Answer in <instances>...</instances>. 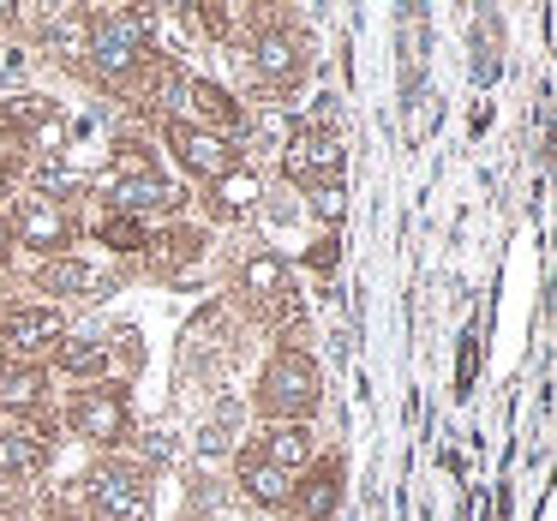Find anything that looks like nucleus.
Wrapping results in <instances>:
<instances>
[{"mask_svg": "<svg viewBox=\"0 0 557 521\" xmlns=\"http://www.w3.org/2000/svg\"><path fill=\"white\" fill-rule=\"evenodd\" d=\"M318 396V372L306 353H282L276 365L264 372V408L270 413H306Z\"/></svg>", "mask_w": 557, "mask_h": 521, "instance_id": "obj_1", "label": "nucleus"}, {"mask_svg": "<svg viewBox=\"0 0 557 521\" xmlns=\"http://www.w3.org/2000/svg\"><path fill=\"white\" fill-rule=\"evenodd\" d=\"M90 485V509L102 521H145L150 516V485L138 473H97Z\"/></svg>", "mask_w": 557, "mask_h": 521, "instance_id": "obj_2", "label": "nucleus"}, {"mask_svg": "<svg viewBox=\"0 0 557 521\" xmlns=\"http://www.w3.org/2000/svg\"><path fill=\"white\" fill-rule=\"evenodd\" d=\"M66 420H73L85 437L114 444V437H126V396H121V389H85V396L73 401V413H66Z\"/></svg>", "mask_w": 557, "mask_h": 521, "instance_id": "obj_3", "label": "nucleus"}, {"mask_svg": "<svg viewBox=\"0 0 557 521\" xmlns=\"http://www.w3.org/2000/svg\"><path fill=\"white\" fill-rule=\"evenodd\" d=\"M336 162H342V145L330 133H318V126H312V133H300L288 150H282V169H288L294 181H312V174L336 169Z\"/></svg>", "mask_w": 557, "mask_h": 521, "instance_id": "obj_4", "label": "nucleus"}, {"mask_svg": "<svg viewBox=\"0 0 557 521\" xmlns=\"http://www.w3.org/2000/svg\"><path fill=\"white\" fill-rule=\"evenodd\" d=\"M174 145H181V162L193 174H205V181H222V174H234V150L222 145L216 133H174Z\"/></svg>", "mask_w": 557, "mask_h": 521, "instance_id": "obj_5", "label": "nucleus"}, {"mask_svg": "<svg viewBox=\"0 0 557 521\" xmlns=\"http://www.w3.org/2000/svg\"><path fill=\"white\" fill-rule=\"evenodd\" d=\"M49 342H61V318H54L49 306H30V312L7 318V348L37 353V348H49Z\"/></svg>", "mask_w": 557, "mask_h": 521, "instance_id": "obj_6", "label": "nucleus"}, {"mask_svg": "<svg viewBox=\"0 0 557 521\" xmlns=\"http://www.w3.org/2000/svg\"><path fill=\"white\" fill-rule=\"evenodd\" d=\"M306 449H312V432H306L300 420H294V425H270V437H264V461H270V468L294 473L306 461Z\"/></svg>", "mask_w": 557, "mask_h": 521, "instance_id": "obj_7", "label": "nucleus"}, {"mask_svg": "<svg viewBox=\"0 0 557 521\" xmlns=\"http://www.w3.org/2000/svg\"><path fill=\"white\" fill-rule=\"evenodd\" d=\"M49 377L37 365H0V408H37Z\"/></svg>", "mask_w": 557, "mask_h": 521, "instance_id": "obj_8", "label": "nucleus"}, {"mask_svg": "<svg viewBox=\"0 0 557 521\" xmlns=\"http://www.w3.org/2000/svg\"><path fill=\"white\" fill-rule=\"evenodd\" d=\"M240 485L258 497V504H282V497L294 492V473H282V468H270L264 456H246V468H240Z\"/></svg>", "mask_w": 557, "mask_h": 521, "instance_id": "obj_9", "label": "nucleus"}, {"mask_svg": "<svg viewBox=\"0 0 557 521\" xmlns=\"http://www.w3.org/2000/svg\"><path fill=\"white\" fill-rule=\"evenodd\" d=\"M114 204L121 210H145V204H174V186H162L157 174H126V181H114Z\"/></svg>", "mask_w": 557, "mask_h": 521, "instance_id": "obj_10", "label": "nucleus"}, {"mask_svg": "<svg viewBox=\"0 0 557 521\" xmlns=\"http://www.w3.org/2000/svg\"><path fill=\"white\" fill-rule=\"evenodd\" d=\"M49 294H109V276H97L90 264H49L42 270Z\"/></svg>", "mask_w": 557, "mask_h": 521, "instance_id": "obj_11", "label": "nucleus"}, {"mask_svg": "<svg viewBox=\"0 0 557 521\" xmlns=\"http://www.w3.org/2000/svg\"><path fill=\"white\" fill-rule=\"evenodd\" d=\"M54 360H61V372L90 377V372H102V365H109V348H102L97 336H66L61 348H54Z\"/></svg>", "mask_w": 557, "mask_h": 521, "instance_id": "obj_12", "label": "nucleus"}, {"mask_svg": "<svg viewBox=\"0 0 557 521\" xmlns=\"http://www.w3.org/2000/svg\"><path fill=\"white\" fill-rule=\"evenodd\" d=\"M336 485H342V468H336V461H330V468H318L312 480H306V492H300V516H306V521H330Z\"/></svg>", "mask_w": 557, "mask_h": 521, "instance_id": "obj_13", "label": "nucleus"}, {"mask_svg": "<svg viewBox=\"0 0 557 521\" xmlns=\"http://www.w3.org/2000/svg\"><path fill=\"white\" fill-rule=\"evenodd\" d=\"M258 73L276 78V85H282V78H294V73H300V49H294L288 37H264V42H258Z\"/></svg>", "mask_w": 557, "mask_h": 521, "instance_id": "obj_14", "label": "nucleus"}, {"mask_svg": "<svg viewBox=\"0 0 557 521\" xmlns=\"http://www.w3.org/2000/svg\"><path fill=\"white\" fill-rule=\"evenodd\" d=\"M18 228H25L37 246H54V240L66 234V222H61V210H54V204H42V198H25V216H18Z\"/></svg>", "mask_w": 557, "mask_h": 521, "instance_id": "obj_15", "label": "nucleus"}, {"mask_svg": "<svg viewBox=\"0 0 557 521\" xmlns=\"http://www.w3.org/2000/svg\"><path fill=\"white\" fill-rule=\"evenodd\" d=\"M102 240H109L114 252H138V246H145V222L114 216V222H102Z\"/></svg>", "mask_w": 557, "mask_h": 521, "instance_id": "obj_16", "label": "nucleus"}, {"mask_svg": "<svg viewBox=\"0 0 557 521\" xmlns=\"http://www.w3.org/2000/svg\"><path fill=\"white\" fill-rule=\"evenodd\" d=\"M252 198H258L252 174H222V204L228 210H252Z\"/></svg>", "mask_w": 557, "mask_h": 521, "instance_id": "obj_17", "label": "nucleus"}, {"mask_svg": "<svg viewBox=\"0 0 557 521\" xmlns=\"http://www.w3.org/2000/svg\"><path fill=\"white\" fill-rule=\"evenodd\" d=\"M7 246H13V228H7V222H0V252H7Z\"/></svg>", "mask_w": 557, "mask_h": 521, "instance_id": "obj_18", "label": "nucleus"}, {"mask_svg": "<svg viewBox=\"0 0 557 521\" xmlns=\"http://www.w3.org/2000/svg\"><path fill=\"white\" fill-rule=\"evenodd\" d=\"M0 193H7V181H0Z\"/></svg>", "mask_w": 557, "mask_h": 521, "instance_id": "obj_19", "label": "nucleus"}]
</instances>
